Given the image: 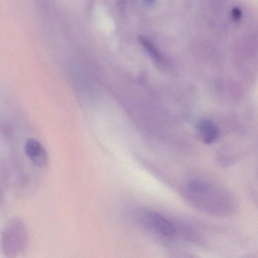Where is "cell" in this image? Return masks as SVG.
<instances>
[{
	"label": "cell",
	"mask_w": 258,
	"mask_h": 258,
	"mask_svg": "<svg viewBox=\"0 0 258 258\" xmlns=\"http://www.w3.org/2000/svg\"><path fill=\"white\" fill-rule=\"evenodd\" d=\"M26 241V227L22 220L14 219L7 225L2 238L3 249L7 256H17L25 248Z\"/></svg>",
	"instance_id": "obj_2"
},
{
	"label": "cell",
	"mask_w": 258,
	"mask_h": 258,
	"mask_svg": "<svg viewBox=\"0 0 258 258\" xmlns=\"http://www.w3.org/2000/svg\"><path fill=\"white\" fill-rule=\"evenodd\" d=\"M198 131L202 141L205 144H213L220 138V129L211 120H202L199 122L198 124Z\"/></svg>",
	"instance_id": "obj_5"
},
{
	"label": "cell",
	"mask_w": 258,
	"mask_h": 258,
	"mask_svg": "<svg viewBox=\"0 0 258 258\" xmlns=\"http://www.w3.org/2000/svg\"><path fill=\"white\" fill-rule=\"evenodd\" d=\"M147 2L150 3V2H153V0H146Z\"/></svg>",
	"instance_id": "obj_6"
},
{
	"label": "cell",
	"mask_w": 258,
	"mask_h": 258,
	"mask_svg": "<svg viewBox=\"0 0 258 258\" xmlns=\"http://www.w3.org/2000/svg\"><path fill=\"white\" fill-rule=\"evenodd\" d=\"M184 196L193 208L211 215L229 217L235 211L233 199L226 191L205 181L188 182Z\"/></svg>",
	"instance_id": "obj_1"
},
{
	"label": "cell",
	"mask_w": 258,
	"mask_h": 258,
	"mask_svg": "<svg viewBox=\"0 0 258 258\" xmlns=\"http://www.w3.org/2000/svg\"><path fill=\"white\" fill-rule=\"evenodd\" d=\"M0 198H1V196H0Z\"/></svg>",
	"instance_id": "obj_7"
},
{
	"label": "cell",
	"mask_w": 258,
	"mask_h": 258,
	"mask_svg": "<svg viewBox=\"0 0 258 258\" xmlns=\"http://www.w3.org/2000/svg\"><path fill=\"white\" fill-rule=\"evenodd\" d=\"M25 149L27 156L36 165L43 167L47 164V152L40 142L30 139L26 142Z\"/></svg>",
	"instance_id": "obj_4"
},
{
	"label": "cell",
	"mask_w": 258,
	"mask_h": 258,
	"mask_svg": "<svg viewBox=\"0 0 258 258\" xmlns=\"http://www.w3.org/2000/svg\"><path fill=\"white\" fill-rule=\"evenodd\" d=\"M140 216L142 223L158 235L165 238H172L176 235V226L161 214L153 211H145Z\"/></svg>",
	"instance_id": "obj_3"
}]
</instances>
